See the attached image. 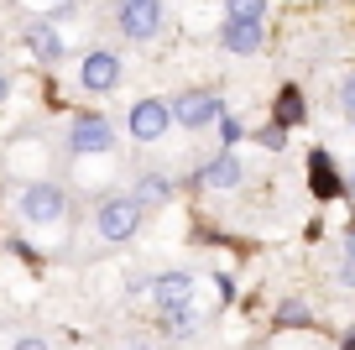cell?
<instances>
[{
    "instance_id": "cell-1",
    "label": "cell",
    "mask_w": 355,
    "mask_h": 350,
    "mask_svg": "<svg viewBox=\"0 0 355 350\" xmlns=\"http://www.w3.org/2000/svg\"><path fill=\"white\" fill-rule=\"evenodd\" d=\"M141 219H146V209L136 204L131 194H110V199H100V209H94V230H100V241H110V246L136 241Z\"/></svg>"
},
{
    "instance_id": "cell-2",
    "label": "cell",
    "mask_w": 355,
    "mask_h": 350,
    "mask_svg": "<svg viewBox=\"0 0 355 350\" xmlns=\"http://www.w3.org/2000/svg\"><path fill=\"white\" fill-rule=\"evenodd\" d=\"M68 152H73V157H105V152H115L110 115H100V110L73 115V126H68Z\"/></svg>"
},
{
    "instance_id": "cell-3",
    "label": "cell",
    "mask_w": 355,
    "mask_h": 350,
    "mask_svg": "<svg viewBox=\"0 0 355 350\" xmlns=\"http://www.w3.org/2000/svg\"><path fill=\"white\" fill-rule=\"evenodd\" d=\"M63 215H68V194L53 178H37V183L21 188V219L26 225H58Z\"/></svg>"
},
{
    "instance_id": "cell-4",
    "label": "cell",
    "mask_w": 355,
    "mask_h": 350,
    "mask_svg": "<svg viewBox=\"0 0 355 350\" xmlns=\"http://www.w3.org/2000/svg\"><path fill=\"white\" fill-rule=\"evenodd\" d=\"M173 121L178 126H189V131H204V126H220L230 110H225V99L214 94V89H193V94H178L173 105Z\"/></svg>"
},
{
    "instance_id": "cell-5",
    "label": "cell",
    "mask_w": 355,
    "mask_h": 350,
    "mask_svg": "<svg viewBox=\"0 0 355 350\" xmlns=\"http://www.w3.org/2000/svg\"><path fill=\"white\" fill-rule=\"evenodd\" d=\"M167 11L162 0H121L115 6V26H121V37H131V42H152L157 32H162Z\"/></svg>"
},
{
    "instance_id": "cell-6",
    "label": "cell",
    "mask_w": 355,
    "mask_h": 350,
    "mask_svg": "<svg viewBox=\"0 0 355 350\" xmlns=\"http://www.w3.org/2000/svg\"><path fill=\"white\" fill-rule=\"evenodd\" d=\"M78 84H84L89 94H110V89L121 84V58H115L110 47L84 53V63H78Z\"/></svg>"
},
{
    "instance_id": "cell-7",
    "label": "cell",
    "mask_w": 355,
    "mask_h": 350,
    "mask_svg": "<svg viewBox=\"0 0 355 350\" xmlns=\"http://www.w3.org/2000/svg\"><path fill=\"white\" fill-rule=\"evenodd\" d=\"M125 126H131L136 142H162L167 126H173V110H167V99H136Z\"/></svg>"
},
{
    "instance_id": "cell-8",
    "label": "cell",
    "mask_w": 355,
    "mask_h": 350,
    "mask_svg": "<svg viewBox=\"0 0 355 350\" xmlns=\"http://www.w3.org/2000/svg\"><path fill=\"white\" fill-rule=\"evenodd\" d=\"M309 188H313V199H345V173L334 167V157L324 152V147H313L309 152Z\"/></svg>"
},
{
    "instance_id": "cell-9",
    "label": "cell",
    "mask_w": 355,
    "mask_h": 350,
    "mask_svg": "<svg viewBox=\"0 0 355 350\" xmlns=\"http://www.w3.org/2000/svg\"><path fill=\"white\" fill-rule=\"evenodd\" d=\"M152 303L162 308V314L189 308L193 303V272H162V277H152Z\"/></svg>"
},
{
    "instance_id": "cell-10",
    "label": "cell",
    "mask_w": 355,
    "mask_h": 350,
    "mask_svg": "<svg viewBox=\"0 0 355 350\" xmlns=\"http://www.w3.org/2000/svg\"><path fill=\"white\" fill-rule=\"evenodd\" d=\"M220 42H225V53L251 58L266 42V22H220Z\"/></svg>"
},
{
    "instance_id": "cell-11",
    "label": "cell",
    "mask_w": 355,
    "mask_h": 350,
    "mask_svg": "<svg viewBox=\"0 0 355 350\" xmlns=\"http://www.w3.org/2000/svg\"><path fill=\"white\" fill-rule=\"evenodd\" d=\"M241 178H245V167H241V157H235V152H220V157H209V162L199 167V183L204 188H220V194L241 188Z\"/></svg>"
},
{
    "instance_id": "cell-12",
    "label": "cell",
    "mask_w": 355,
    "mask_h": 350,
    "mask_svg": "<svg viewBox=\"0 0 355 350\" xmlns=\"http://www.w3.org/2000/svg\"><path fill=\"white\" fill-rule=\"evenodd\" d=\"M26 47H32L37 63H58V58H63V32H58L53 22H32L26 26Z\"/></svg>"
},
{
    "instance_id": "cell-13",
    "label": "cell",
    "mask_w": 355,
    "mask_h": 350,
    "mask_svg": "<svg viewBox=\"0 0 355 350\" xmlns=\"http://www.w3.org/2000/svg\"><path fill=\"white\" fill-rule=\"evenodd\" d=\"M303 115H309V105H303V89H298V84H288V89L277 94L272 126H282V131H288V126H303Z\"/></svg>"
},
{
    "instance_id": "cell-14",
    "label": "cell",
    "mask_w": 355,
    "mask_h": 350,
    "mask_svg": "<svg viewBox=\"0 0 355 350\" xmlns=\"http://www.w3.org/2000/svg\"><path fill=\"white\" fill-rule=\"evenodd\" d=\"M136 204H141V209H152V204H167V199H173V183H167V178L162 173H141V178H136Z\"/></svg>"
},
{
    "instance_id": "cell-15",
    "label": "cell",
    "mask_w": 355,
    "mask_h": 350,
    "mask_svg": "<svg viewBox=\"0 0 355 350\" xmlns=\"http://www.w3.org/2000/svg\"><path fill=\"white\" fill-rule=\"evenodd\" d=\"M225 22H266V0H225Z\"/></svg>"
},
{
    "instance_id": "cell-16",
    "label": "cell",
    "mask_w": 355,
    "mask_h": 350,
    "mask_svg": "<svg viewBox=\"0 0 355 350\" xmlns=\"http://www.w3.org/2000/svg\"><path fill=\"white\" fill-rule=\"evenodd\" d=\"M162 329L178 335V340H189L193 329H199V319H193V308H178V314H162Z\"/></svg>"
},
{
    "instance_id": "cell-17",
    "label": "cell",
    "mask_w": 355,
    "mask_h": 350,
    "mask_svg": "<svg viewBox=\"0 0 355 350\" xmlns=\"http://www.w3.org/2000/svg\"><path fill=\"white\" fill-rule=\"evenodd\" d=\"M277 324H282V329H298V324L309 329V324H313V314H309V308L298 303V298H288V303L277 308Z\"/></svg>"
},
{
    "instance_id": "cell-18",
    "label": "cell",
    "mask_w": 355,
    "mask_h": 350,
    "mask_svg": "<svg viewBox=\"0 0 355 350\" xmlns=\"http://www.w3.org/2000/svg\"><path fill=\"white\" fill-rule=\"evenodd\" d=\"M256 142H261L266 152H282V147H288V131H282V126H272V121H266V126H261V136H256Z\"/></svg>"
},
{
    "instance_id": "cell-19",
    "label": "cell",
    "mask_w": 355,
    "mask_h": 350,
    "mask_svg": "<svg viewBox=\"0 0 355 350\" xmlns=\"http://www.w3.org/2000/svg\"><path fill=\"white\" fill-rule=\"evenodd\" d=\"M241 136H245V131H241V121H235V115H225V121H220V152H230Z\"/></svg>"
},
{
    "instance_id": "cell-20",
    "label": "cell",
    "mask_w": 355,
    "mask_h": 350,
    "mask_svg": "<svg viewBox=\"0 0 355 350\" xmlns=\"http://www.w3.org/2000/svg\"><path fill=\"white\" fill-rule=\"evenodd\" d=\"M340 105H345V121L355 126V74H345V89H340Z\"/></svg>"
},
{
    "instance_id": "cell-21",
    "label": "cell",
    "mask_w": 355,
    "mask_h": 350,
    "mask_svg": "<svg viewBox=\"0 0 355 350\" xmlns=\"http://www.w3.org/2000/svg\"><path fill=\"white\" fill-rule=\"evenodd\" d=\"M334 277H340L345 288H355V262H350V256H345V262H340V272H334Z\"/></svg>"
},
{
    "instance_id": "cell-22",
    "label": "cell",
    "mask_w": 355,
    "mask_h": 350,
    "mask_svg": "<svg viewBox=\"0 0 355 350\" xmlns=\"http://www.w3.org/2000/svg\"><path fill=\"white\" fill-rule=\"evenodd\" d=\"M16 350H47V340H37V335H26V340H16Z\"/></svg>"
},
{
    "instance_id": "cell-23",
    "label": "cell",
    "mask_w": 355,
    "mask_h": 350,
    "mask_svg": "<svg viewBox=\"0 0 355 350\" xmlns=\"http://www.w3.org/2000/svg\"><path fill=\"white\" fill-rule=\"evenodd\" d=\"M345 256H350V262H355V225L345 230Z\"/></svg>"
},
{
    "instance_id": "cell-24",
    "label": "cell",
    "mask_w": 355,
    "mask_h": 350,
    "mask_svg": "<svg viewBox=\"0 0 355 350\" xmlns=\"http://www.w3.org/2000/svg\"><path fill=\"white\" fill-rule=\"evenodd\" d=\"M345 194H350V199H355V167H350V178H345Z\"/></svg>"
},
{
    "instance_id": "cell-25",
    "label": "cell",
    "mask_w": 355,
    "mask_h": 350,
    "mask_svg": "<svg viewBox=\"0 0 355 350\" xmlns=\"http://www.w3.org/2000/svg\"><path fill=\"white\" fill-rule=\"evenodd\" d=\"M6 94H11V78H6V74H0V99H6Z\"/></svg>"
},
{
    "instance_id": "cell-26",
    "label": "cell",
    "mask_w": 355,
    "mask_h": 350,
    "mask_svg": "<svg viewBox=\"0 0 355 350\" xmlns=\"http://www.w3.org/2000/svg\"><path fill=\"white\" fill-rule=\"evenodd\" d=\"M345 350H355V329H350V335H345Z\"/></svg>"
},
{
    "instance_id": "cell-27",
    "label": "cell",
    "mask_w": 355,
    "mask_h": 350,
    "mask_svg": "<svg viewBox=\"0 0 355 350\" xmlns=\"http://www.w3.org/2000/svg\"><path fill=\"white\" fill-rule=\"evenodd\" d=\"M251 350H261V345H251Z\"/></svg>"
}]
</instances>
